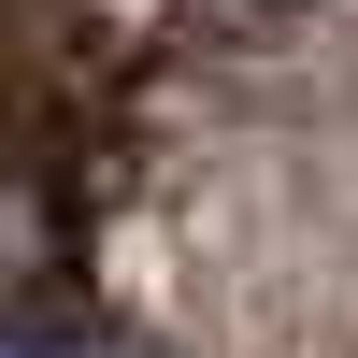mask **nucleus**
<instances>
[{"mask_svg": "<svg viewBox=\"0 0 358 358\" xmlns=\"http://www.w3.org/2000/svg\"><path fill=\"white\" fill-rule=\"evenodd\" d=\"M0 358H43V344H15V330H0Z\"/></svg>", "mask_w": 358, "mask_h": 358, "instance_id": "f257e3e1", "label": "nucleus"}]
</instances>
